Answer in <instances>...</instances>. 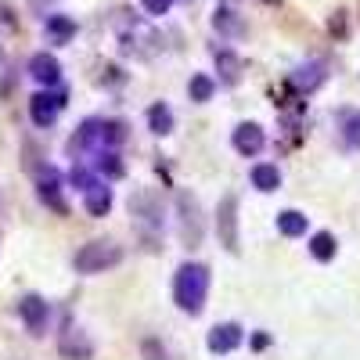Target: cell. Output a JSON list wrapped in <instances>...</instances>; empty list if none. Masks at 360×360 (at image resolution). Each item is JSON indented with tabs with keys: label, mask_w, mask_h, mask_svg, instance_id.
<instances>
[{
	"label": "cell",
	"mask_w": 360,
	"mask_h": 360,
	"mask_svg": "<svg viewBox=\"0 0 360 360\" xmlns=\"http://www.w3.org/2000/svg\"><path fill=\"white\" fill-rule=\"evenodd\" d=\"M205 295H209V266L205 263H184L173 278V299L176 307L198 317L205 310Z\"/></svg>",
	"instance_id": "6da1fadb"
},
{
	"label": "cell",
	"mask_w": 360,
	"mask_h": 360,
	"mask_svg": "<svg viewBox=\"0 0 360 360\" xmlns=\"http://www.w3.org/2000/svg\"><path fill=\"white\" fill-rule=\"evenodd\" d=\"M127 137L123 123L115 119H86V123L76 130V137L69 141V152L79 155V152H101V148H119Z\"/></svg>",
	"instance_id": "7a4b0ae2"
},
{
	"label": "cell",
	"mask_w": 360,
	"mask_h": 360,
	"mask_svg": "<svg viewBox=\"0 0 360 360\" xmlns=\"http://www.w3.org/2000/svg\"><path fill=\"white\" fill-rule=\"evenodd\" d=\"M123 263V249L115 242H86L79 245V252L72 256V266L79 274H105V270Z\"/></svg>",
	"instance_id": "3957f363"
},
{
	"label": "cell",
	"mask_w": 360,
	"mask_h": 360,
	"mask_svg": "<svg viewBox=\"0 0 360 360\" xmlns=\"http://www.w3.org/2000/svg\"><path fill=\"white\" fill-rule=\"evenodd\" d=\"M176 209H180V242H184L188 249H195L202 242V209H198V198L180 195Z\"/></svg>",
	"instance_id": "277c9868"
},
{
	"label": "cell",
	"mask_w": 360,
	"mask_h": 360,
	"mask_svg": "<svg viewBox=\"0 0 360 360\" xmlns=\"http://www.w3.org/2000/svg\"><path fill=\"white\" fill-rule=\"evenodd\" d=\"M130 217H134L148 234H155V231L162 227V205H159V198H155L152 191H137V195H130Z\"/></svg>",
	"instance_id": "5b68a950"
},
{
	"label": "cell",
	"mask_w": 360,
	"mask_h": 360,
	"mask_svg": "<svg viewBox=\"0 0 360 360\" xmlns=\"http://www.w3.org/2000/svg\"><path fill=\"white\" fill-rule=\"evenodd\" d=\"M217 231H220V245L227 252H238V198L234 195H224L220 209H217Z\"/></svg>",
	"instance_id": "8992f818"
},
{
	"label": "cell",
	"mask_w": 360,
	"mask_h": 360,
	"mask_svg": "<svg viewBox=\"0 0 360 360\" xmlns=\"http://www.w3.org/2000/svg\"><path fill=\"white\" fill-rule=\"evenodd\" d=\"M65 108V94L58 90V94H51V90H40V94H33L29 98V115H33V123L37 127H54V119H58V112Z\"/></svg>",
	"instance_id": "52a82bcc"
},
{
	"label": "cell",
	"mask_w": 360,
	"mask_h": 360,
	"mask_svg": "<svg viewBox=\"0 0 360 360\" xmlns=\"http://www.w3.org/2000/svg\"><path fill=\"white\" fill-rule=\"evenodd\" d=\"M231 144H234V152H238V155L256 159V155L263 152L266 137H263V130H259L256 123H238V127H234V134H231Z\"/></svg>",
	"instance_id": "ba28073f"
},
{
	"label": "cell",
	"mask_w": 360,
	"mask_h": 360,
	"mask_svg": "<svg viewBox=\"0 0 360 360\" xmlns=\"http://www.w3.org/2000/svg\"><path fill=\"white\" fill-rule=\"evenodd\" d=\"M242 339H245V332H242V324H234V321H227V324H217L213 332H209L205 346H209V353H234L238 346H242Z\"/></svg>",
	"instance_id": "9c48e42d"
},
{
	"label": "cell",
	"mask_w": 360,
	"mask_h": 360,
	"mask_svg": "<svg viewBox=\"0 0 360 360\" xmlns=\"http://www.w3.org/2000/svg\"><path fill=\"white\" fill-rule=\"evenodd\" d=\"M324 79H328V62H324V58H314V62L299 65V69L292 72V86L299 90V94H314Z\"/></svg>",
	"instance_id": "30bf717a"
},
{
	"label": "cell",
	"mask_w": 360,
	"mask_h": 360,
	"mask_svg": "<svg viewBox=\"0 0 360 360\" xmlns=\"http://www.w3.org/2000/svg\"><path fill=\"white\" fill-rule=\"evenodd\" d=\"M29 76H33L40 86H58V83H62V65H58L54 54L40 51V54L29 58Z\"/></svg>",
	"instance_id": "8fae6325"
},
{
	"label": "cell",
	"mask_w": 360,
	"mask_h": 360,
	"mask_svg": "<svg viewBox=\"0 0 360 360\" xmlns=\"http://www.w3.org/2000/svg\"><path fill=\"white\" fill-rule=\"evenodd\" d=\"M18 314H22V321H25V328L33 335H44L47 332V317H51V310H47V303L40 295H25L22 303H18Z\"/></svg>",
	"instance_id": "7c38bea8"
},
{
	"label": "cell",
	"mask_w": 360,
	"mask_h": 360,
	"mask_svg": "<svg viewBox=\"0 0 360 360\" xmlns=\"http://www.w3.org/2000/svg\"><path fill=\"white\" fill-rule=\"evenodd\" d=\"M37 195H40L44 205L54 209V213H69V205H65L62 191H58V173H54V169H47V173L37 180Z\"/></svg>",
	"instance_id": "4fadbf2b"
},
{
	"label": "cell",
	"mask_w": 360,
	"mask_h": 360,
	"mask_svg": "<svg viewBox=\"0 0 360 360\" xmlns=\"http://www.w3.org/2000/svg\"><path fill=\"white\" fill-rule=\"evenodd\" d=\"M83 205H86V213L90 217H108V209H112V188L108 184H90L83 191Z\"/></svg>",
	"instance_id": "5bb4252c"
},
{
	"label": "cell",
	"mask_w": 360,
	"mask_h": 360,
	"mask_svg": "<svg viewBox=\"0 0 360 360\" xmlns=\"http://www.w3.org/2000/svg\"><path fill=\"white\" fill-rule=\"evenodd\" d=\"M44 37H47V44H69L76 37V22L69 15H47Z\"/></svg>",
	"instance_id": "9a60e30c"
},
{
	"label": "cell",
	"mask_w": 360,
	"mask_h": 360,
	"mask_svg": "<svg viewBox=\"0 0 360 360\" xmlns=\"http://www.w3.org/2000/svg\"><path fill=\"white\" fill-rule=\"evenodd\" d=\"M94 169H98L105 180H119V176L127 173L123 159L115 155V148H101V152H94Z\"/></svg>",
	"instance_id": "2e32d148"
},
{
	"label": "cell",
	"mask_w": 360,
	"mask_h": 360,
	"mask_svg": "<svg viewBox=\"0 0 360 360\" xmlns=\"http://www.w3.org/2000/svg\"><path fill=\"white\" fill-rule=\"evenodd\" d=\"M252 188H256V191H263V195L278 191V188H281V173H278V166H270V162H256V166H252Z\"/></svg>",
	"instance_id": "e0dca14e"
},
{
	"label": "cell",
	"mask_w": 360,
	"mask_h": 360,
	"mask_svg": "<svg viewBox=\"0 0 360 360\" xmlns=\"http://www.w3.org/2000/svg\"><path fill=\"white\" fill-rule=\"evenodd\" d=\"M217 69H220V83L234 86L238 79H242V58L224 47V51H217Z\"/></svg>",
	"instance_id": "ac0fdd59"
},
{
	"label": "cell",
	"mask_w": 360,
	"mask_h": 360,
	"mask_svg": "<svg viewBox=\"0 0 360 360\" xmlns=\"http://www.w3.org/2000/svg\"><path fill=\"white\" fill-rule=\"evenodd\" d=\"M213 25H217V33L220 37H242V15H238L234 8H217V15H213Z\"/></svg>",
	"instance_id": "d6986e66"
},
{
	"label": "cell",
	"mask_w": 360,
	"mask_h": 360,
	"mask_svg": "<svg viewBox=\"0 0 360 360\" xmlns=\"http://www.w3.org/2000/svg\"><path fill=\"white\" fill-rule=\"evenodd\" d=\"M62 353H65L69 360H90L94 346H90V339H86L83 332H69V335L62 339Z\"/></svg>",
	"instance_id": "ffe728a7"
},
{
	"label": "cell",
	"mask_w": 360,
	"mask_h": 360,
	"mask_svg": "<svg viewBox=\"0 0 360 360\" xmlns=\"http://www.w3.org/2000/svg\"><path fill=\"white\" fill-rule=\"evenodd\" d=\"M148 127H152V134H159V137H166V134H173V112H169V105H152L148 108Z\"/></svg>",
	"instance_id": "44dd1931"
},
{
	"label": "cell",
	"mask_w": 360,
	"mask_h": 360,
	"mask_svg": "<svg viewBox=\"0 0 360 360\" xmlns=\"http://www.w3.org/2000/svg\"><path fill=\"white\" fill-rule=\"evenodd\" d=\"M307 217L303 213H295V209H285V213H278V231L285 238H299V234H307Z\"/></svg>",
	"instance_id": "7402d4cb"
},
{
	"label": "cell",
	"mask_w": 360,
	"mask_h": 360,
	"mask_svg": "<svg viewBox=\"0 0 360 360\" xmlns=\"http://www.w3.org/2000/svg\"><path fill=\"white\" fill-rule=\"evenodd\" d=\"M188 94H191V101H209L217 94V79L213 76H205V72H198V76H191V83H188Z\"/></svg>",
	"instance_id": "603a6c76"
},
{
	"label": "cell",
	"mask_w": 360,
	"mask_h": 360,
	"mask_svg": "<svg viewBox=\"0 0 360 360\" xmlns=\"http://www.w3.org/2000/svg\"><path fill=\"white\" fill-rule=\"evenodd\" d=\"M310 252H314V259L328 263V259L335 256V238L328 234V231H317V234L310 238Z\"/></svg>",
	"instance_id": "cb8c5ba5"
},
{
	"label": "cell",
	"mask_w": 360,
	"mask_h": 360,
	"mask_svg": "<svg viewBox=\"0 0 360 360\" xmlns=\"http://www.w3.org/2000/svg\"><path fill=\"white\" fill-rule=\"evenodd\" d=\"M346 141L353 148H360V112H349L346 115Z\"/></svg>",
	"instance_id": "d4e9b609"
},
{
	"label": "cell",
	"mask_w": 360,
	"mask_h": 360,
	"mask_svg": "<svg viewBox=\"0 0 360 360\" xmlns=\"http://www.w3.org/2000/svg\"><path fill=\"white\" fill-rule=\"evenodd\" d=\"M141 8H144L148 15H155V18H159V15H166V11L173 8V0H141Z\"/></svg>",
	"instance_id": "484cf974"
},
{
	"label": "cell",
	"mask_w": 360,
	"mask_h": 360,
	"mask_svg": "<svg viewBox=\"0 0 360 360\" xmlns=\"http://www.w3.org/2000/svg\"><path fill=\"white\" fill-rule=\"evenodd\" d=\"M72 184H79V191H86L90 184H98V180H94V176H90L86 169H72Z\"/></svg>",
	"instance_id": "4316f807"
},
{
	"label": "cell",
	"mask_w": 360,
	"mask_h": 360,
	"mask_svg": "<svg viewBox=\"0 0 360 360\" xmlns=\"http://www.w3.org/2000/svg\"><path fill=\"white\" fill-rule=\"evenodd\" d=\"M263 4H281V0H263Z\"/></svg>",
	"instance_id": "83f0119b"
}]
</instances>
